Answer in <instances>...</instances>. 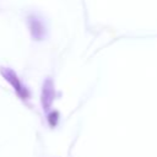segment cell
I'll return each instance as SVG.
<instances>
[{
  "label": "cell",
  "mask_w": 157,
  "mask_h": 157,
  "mask_svg": "<svg viewBox=\"0 0 157 157\" xmlns=\"http://www.w3.org/2000/svg\"><path fill=\"white\" fill-rule=\"evenodd\" d=\"M1 74H2V76L12 85L13 90L16 91V93H17L22 99H27V98H28V96H29L28 90L22 85V82L18 80V77L16 76V74H15L12 70H10V69H7V67H1Z\"/></svg>",
  "instance_id": "obj_1"
},
{
  "label": "cell",
  "mask_w": 157,
  "mask_h": 157,
  "mask_svg": "<svg viewBox=\"0 0 157 157\" xmlns=\"http://www.w3.org/2000/svg\"><path fill=\"white\" fill-rule=\"evenodd\" d=\"M28 25H29V28H31V32H32V36L33 38L36 39H39L43 37L44 34V27H43V23L36 18V17H29L28 18Z\"/></svg>",
  "instance_id": "obj_2"
}]
</instances>
